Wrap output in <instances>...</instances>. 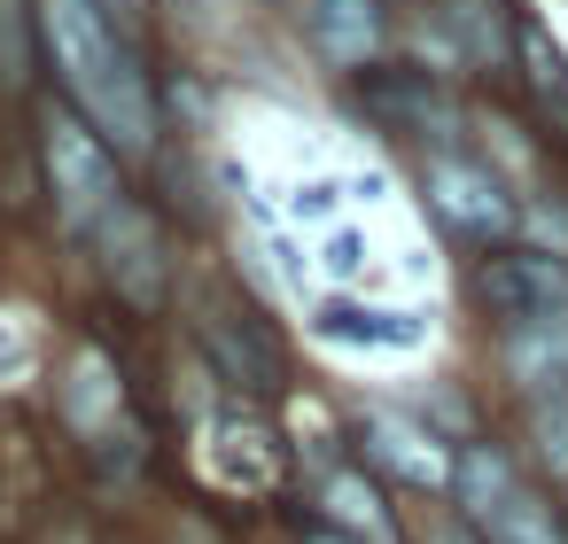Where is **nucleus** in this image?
<instances>
[{
	"label": "nucleus",
	"instance_id": "1",
	"mask_svg": "<svg viewBox=\"0 0 568 544\" xmlns=\"http://www.w3.org/2000/svg\"><path fill=\"white\" fill-rule=\"evenodd\" d=\"M40 32H48V48H55L63 86H71L79 110L94 117V133L118 141L125 156H149V148H156V102H149L141 63L118 48L102 0H40Z\"/></svg>",
	"mask_w": 568,
	"mask_h": 544
},
{
	"label": "nucleus",
	"instance_id": "2",
	"mask_svg": "<svg viewBox=\"0 0 568 544\" xmlns=\"http://www.w3.org/2000/svg\"><path fill=\"white\" fill-rule=\"evenodd\" d=\"M452 490H459V505H467V528H483L490 544H560L552 505H537V497L521 490V474H514V466H506L490 443L459 451Z\"/></svg>",
	"mask_w": 568,
	"mask_h": 544
},
{
	"label": "nucleus",
	"instance_id": "3",
	"mask_svg": "<svg viewBox=\"0 0 568 544\" xmlns=\"http://www.w3.org/2000/svg\"><path fill=\"white\" fill-rule=\"evenodd\" d=\"M48 179H55V211H63L71 226H87V234L125 203L102 133H87L79 117H48Z\"/></svg>",
	"mask_w": 568,
	"mask_h": 544
},
{
	"label": "nucleus",
	"instance_id": "4",
	"mask_svg": "<svg viewBox=\"0 0 568 544\" xmlns=\"http://www.w3.org/2000/svg\"><path fill=\"white\" fill-rule=\"evenodd\" d=\"M475 296L490 304L498 335L537 327V319H568V265H552V257H490L475 273Z\"/></svg>",
	"mask_w": 568,
	"mask_h": 544
},
{
	"label": "nucleus",
	"instance_id": "5",
	"mask_svg": "<svg viewBox=\"0 0 568 544\" xmlns=\"http://www.w3.org/2000/svg\"><path fill=\"white\" fill-rule=\"evenodd\" d=\"M428 203H436V218L459 226V234H506V226H514L506 187H498L483 164H459V156H436V164H428Z\"/></svg>",
	"mask_w": 568,
	"mask_h": 544
},
{
	"label": "nucleus",
	"instance_id": "6",
	"mask_svg": "<svg viewBox=\"0 0 568 544\" xmlns=\"http://www.w3.org/2000/svg\"><path fill=\"white\" fill-rule=\"evenodd\" d=\"M366 451H374L389 474H405L413 490H452V474H459V459H444V443H436L420 420H405V412H374V420H366Z\"/></svg>",
	"mask_w": 568,
	"mask_h": 544
},
{
	"label": "nucleus",
	"instance_id": "7",
	"mask_svg": "<svg viewBox=\"0 0 568 544\" xmlns=\"http://www.w3.org/2000/svg\"><path fill=\"white\" fill-rule=\"evenodd\" d=\"M94 234H102V249H110V257H102V265H110V280H118L133 304H156V288H164V249H156L149 218H141L133 203H118Z\"/></svg>",
	"mask_w": 568,
	"mask_h": 544
},
{
	"label": "nucleus",
	"instance_id": "8",
	"mask_svg": "<svg viewBox=\"0 0 568 544\" xmlns=\"http://www.w3.org/2000/svg\"><path fill=\"white\" fill-rule=\"evenodd\" d=\"M320 342H343V350H420L428 342V319L413 311H389V304H320Z\"/></svg>",
	"mask_w": 568,
	"mask_h": 544
},
{
	"label": "nucleus",
	"instance_id": "9",
	"mask_svg": "<svg viewBox=\"0 0 568 544\" xmlns=\"http://www.w3.org/2000/svg\"><path fill=\"white\" fill-rule=\"evenodd\" d=\"M304 24H312V40H320V55H327V63H366V55L382 48V17H374V0H312Z\"/></svg>",
	"mask_w": 568,
	"mask_h": 544
},
{
	"label": "nucleus",
	"instance_id": "10",
	"mask_svg": "<svg viewBox=\"0 0 568 544\" xmlns=\"http://www.w3.org/2000/svg\"><path fill=\"white\" fill-rule=\"evenodd\" d=\"M320 505H327V521H335L351 544H397V528H389V505H382V490H374L366 474H327Z\"/></svg>",
	"mask_w": 568,
	"mask_h": 544
},
{
	"label": "nucleus",
	"instance_id": "11",
	"mask_svg": "<svg viewBox=\"0 0 568 544\" xmlns=\"http://www.w3.org/2000/svg\"><path fill=\"white\" fill-rule=\"evenodd\" d=\"M529 435H537V459L568 482V381L529 389Z\"/></svg>",
	"mask_w": 568,
	"mask_h": 544
},
{
	"label": "nucleus",
	"instance_id": "12",
	"mask_svg": "<svg viewBox=\"0 0 568 544\" xmlns=\"http://www.w3.org/2000/svg\"><path fill=\"white\" fill-rule=\"evenodd\" d=\"M521 63H529L537 102L560 110V125H568V63H560V48H545V32H521Z\"/></svg>",
	"mask_w": 568,
	"mask_h": 544
},
{
	"label": "nucleus",
	"instance_id": "13",
	"mask_svg": "<svg viewBox=\"0 0 568 544\" xmlns=\"http://www.w3.org/2000/svg\"><path fill=\"white\" fill-rule=\"evenodd\" d=\"M452 24L467 32V48L483 55L490 40H498V0H452Z\"/></svg>",
	"mask_w": 568,
	"mask_h": 544
},
{
	"label": "nucleus",
	"instance_id": "14",
	"mask_svg": "<svg viewBox=\"0 0 568 544\" xmlns=\"http://www.w3.org/2000/svg\"><path fill=\"white\" fill-rule=\"evenodd\" d=\"M420 544H475V536H467L459 521H428V528H420Z\"/></svg>",
	"mask_w": 568,
	"mask_h": 544
},
{
	"label": "nucleus",
	"instance_id": "15",
	"mask_svg": "<svg viewBox=\"0 0 568 544\" xmlns=\"http://www.w3.org/2000/svg\"><path fill=\"white\" fill-rule=\"evenodd\" d=\"M320 544H343V536H320Z\"/></svg>",
	"mask_w": 568,
	"mask_h": 544
},
{
	"label": "nucleus",
	"instance_id": "16",
	"mask_svg": "<svg viewBox=\"0 0 568 544\" xmlns=\"http://www.w3.org/2000/svg\"><path fill=\"white\" fill-rule=\"evenodd\" d=\"M304 9H312V0H304Z\"/></svg>",
	"mask_w": 568,
	"mask_h": 544
}]
</instances>
